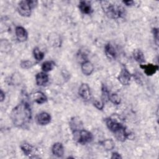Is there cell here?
<instances>
[{"instance_id":"16","label":"cell","mask_w":159,"mask_h":159,"mask_svg":"<svg viewBox=\"0 0 159 159\" xmlns=\"http://www.w3.org/2000/svg\"><path fill=\"white\" fill-rule=\"evenodd\" d=\"M78 7H79V9L80 10V11L83 14H89L93 11V9L91 8L90 4L88 3V2L85 1H80L79 3Z\"/></svg>"},{"instance_id":"7","label":"cell","mask_w":159,"mask_h":159,"mask_svg":"<svg viewBox=\"0 0 159 159\" xmlns=\"http://www.w3.org/2000/svg\"><path fill=\"white\" fill-rule=\"evenodd\" d=\"M105 122H106V124L107 128L112 132H114L116 130H117V129H119V128H120L121 127L123 126V125L120 122L117 121L116 120H115L111 117L106 118L105 119Z\"/></svg>"},{"instance_id":"13","label":"cell","mask_w":159,"mask_h":159,"mask_svg":"<svg viewBox=\"0 0 159 159\" xmlns=\"http://www.w3.org/2000/svg\"><path fill=\"white\" fill-rule=\"evenodd\" d=\"M81 71L86 76H89L92 74L94 71V66L91 62L88 60H86L81 63Z\"/></svg>"},{"instance_id":"18","label":"cell","mask_w":159,"mask_h":159,"mask_svg":"<svg viewBox=\"0 0 159 159\" xmlns=\"http://www.w3.org/2000/svg\"><path fill=\"white\" fill-rule=\"evenodd\" d=\"M33 99L34 101L39 104H43L44 102H45L47 101V96L42 92L40 91H38L35 93L33 94Z\"/></svg>"},{"instance_id":"29","label":"cell","mask_w":159,"mask_h":159,"mask_svg":"<svg viewBox=\"0 0 159 159\" xmlns=\"http://www.w3.org/2000/svg\"><path fill=\"white\" fill-rule=\"evenodd\" d=\"M122 2L124 4H125L126 6H132L134 4V1H129V0H127V1H123Z\"/></svg>"},{"instance_id":"25","label":"cell","mask_w":159,"mask_h":159,"mask_svg":"<svg viewBox=\"0 0 159 159\" xmlns=\"http://www.w3.org/2000/svg\"><path fill=\"white\" fill-rule=\"evenodd\" d=\"M34 65V63L30 60H24L22 61L20 63V66L24 69H29L33 66Z\"/></svg>"},{"instance_id":"2","label":"cell","mask_w":159,"mask_h":159,"mask_svg":"<svg viewBox=\"0 0 159 159\" xmlns=\"http://www.w3.org/2000/svg\"><path fill=\"white\" fill-rule=\"evenodd\" d=\"M102 8L106 15L113 19H117L122 17L123 9L119 5L112 3L109 1H101Z\"/></svg>"},{"instance_id":"20","label":"cell","mask_w":159,"mask_h":159,"mask_svg":"<svg viewBox=\"0 0 159 159\" xmlns=\"http://www.w3.org/2000/svg\"><path fill=\"white\" fill-rule=\"evenodd\" d=\"M100 143L106 150H111L115 147V143L112 139H105L100 142Z\"/></svg>"},{"instance_id":"6","label":"cell","mask_w":159,"mask_h":159,"mask_svg":"<svg viewBox=\"0 0 159 159\" xmlns=\"http://www.w3.org/2000/svg\"><path fill=\"white\" fill-rule=\"evenodd\" d=\"M79 95L85 101L91 99V92L89 85L87 83H82L79 88Z\"/></svg>"},{"instance_id":"27","label":"cell","mask_w":159,"mask_h":159,"mask_svg":"<svg viewBox=\"0 0 159 159\" xmlns=\"http://www.w3.org/2000/svg\"><path fill=\"white\" fill-rule=\"evenodd\" d=\"M93 105L97 108L99 110H102L104 107V103L101 101H98V100H94L93 101Z\"/></svg>"},{"instance_id":"11","label":"cell","mask_w":159,"mask_h":159,"mask_svg":"<svg viewBox=\"0 0 159 159\" xmlns=\"http://www.w3.org/2000/svg\"><path fill=\"white\" fill-rule=\"evenodd\" d=\"M140 67L144 70L145 73L147 76H152L154 75L159 68L158 65H153L152 63H148L147 65H140Z\"/></svg>"},{"instance_id":"5","label":"cell","mask_w":159,"mask_h":159,"mask_svg":"<svg viewBox=\"0 0 159 159\" xmlns=\"http://www.w3.org/2000/svg\"><path fill=\"white\" fill-rule=\"evenodd\" d=\"M131 78H132L131 73L129 71V70L125 66H124L121 69V71L117 77V79L122 84L128 85L130 83Z\"/></svg>"},{"instance_id":"12","label":"cell","mask_w":159,"mask_h":159,"mask_svg":"<svg viewBox=\"0 0 159 159\" xmlns=\"http://www.w3.org/2000/svg\"><path fill=\"white\" fill-rule=\"evenodd\" d=\"M35 81L38 86H44L48 81V75L45 72H39L35 75Z\"/></svg>"},{"instance_id":"19","label":"cell","mask_w":159,"mask_h":159,"mask_svg":"<svg viewBox=\"0 0 159 159\" xmlns=\"http://www.w3.org/2000/svg\"><path fill=\"white\" fill-rule=\"evenodd\" d=\"M133 57L138 63L142 64L145 61V58L143 53L140 49H135L133 52Z\"/></svg>"},{"instance_id":"8","label":"cell","mask_w":159,"mask_h":159,"mask_svg":"<svg viewBox=\"0 0 159 159\" xmlns=\"http://www.w3.org/2000/svg\"><path fill=\"white\" fill-rule=\"evenodd\" d=\"M36 120L39 125H47L51 121V116L47 112H42L37 116Z\"/></svg>"},{"instance_id":"3","label":"cell","mask_w":159,"mask_h":159,"mask_svg":"<svg viewBox=\"0 0 159 159\" xmlns=\"http://www.w3.org/2000/svg\"><path fill=\"white\" fill-rule=\"evenodd\" d=\"M37 1L34 0L20 1L18 3L17 11L23 17H29L31 15L32 9L37 5Z\"/></svg>"},{"instance_id":"10","label":"cell","mask_w":159,"mask_h":159,"mask_svg":"<svg viewBox=\"0 0 159 159\" xmlns=\"http://www.w3.org/2000/svg\"><path fill=\"white\" fill-rule=\"evenodd\" d=\"M16 35L17 39L19 42H25L28 38V33L25 28L22 26H17L16 27Z\"/></svg>"},{"instance_id":"14","label":"cell","mask_w":159,"mask_h":159,"mask_svg":"<svg viewBox=\"0 0 159 159\" xmlns=\"http://www.w3.org/2000/svg\"><path fill=\"white\" fill-rule=\"evenodd\" d=\"M52 153L57 157H62L64 154V148L61 143H55L52 148Z\"/></svg>"},{"instance_id":"26","label":"cell","mask_w":159,"mask_h":159,"mask_svg":"<svg viewBox=\"0 0 159 159\" xmlns=\"http://www.w3.org/2000/svg\"><path fill=\"white\" fill-rule=\"evenodd\" d=\"M152 33L153 35V39L155 43L157 45H158V28H153Z\"/></svg>"},{"instance_id":"28","label":"cell","mask_w":159,"mask_h":159,"mask_svg":"<svg viewBox=\"0 0 159 159\" xmlns=\"http://www.w3.org/2000/svg\"><path fill=\"white\" fill-rule=\"evenodd\" d=\"M111 158L112 159H113V158H122V157L120 156V155L119 153L114 152V153H112V156H111Z\"/></svg>"},{"instance_id":"24","label":"cell","mask_w":159,"mask_h":159,"mask_svg":"<svg viewBox=\"0 0 159 159\" xmlns=\"http://www.w3.org/2000/svg\"><path fill=\"white\" fill-rule=\"evenodd\" d=\"M109 100L116 105H118L120 103V98L116 93H110L109 96Z\"/></svg>"},{"instance_id":"21","label":"cell","mask_w":159,"mask_h":159,"mask_svg":"<svg viewBox=\"0 0 159 159\" xmlns=\"http://www.w3.org/2000/svg\"><path fill=\"white\" fill-rule=\"evenodd\" d=\"M22 151L25 155H30L33 152V147L28 143H22L20 146Z\"/></svg>"},{"instance_id":"15","label":"cell","mask_w":159,"mask_h":159,"mask_svg":"<svg viewBox=\"0 0 159 159\" xmlns=\"http://www.w3.org/2000/svg\"><path fill=\"white\" fill-rule=\"evenodd\" d=\"M104 52L106 56L110 59H115L117 56L116 51L114 47L110 43H107L104 46Z\"/></svg>"},{"instance_id":"23","label":"cell","mask_w":159,"mask_h":159,"mask_svg":"<svg viewBox=\"0 0 159 159\" xmlns=\"http://www.w3.org/2000/svg\"><path fill=\"white\" fill-rule=\"evenodd\" d=\"M33 55L37 61H41L44 58V53L42 52L38 47H35L33 50Z\"/></svg>"},{"instance_id":"1","label":"cell","mask_w":159,"mask_h":159,"mask_svg":"<svg viewBox=\"0 0 159 159\" xmlns=\"http://www.w3.org/2000/svg\"><path fill=\"white\" fill-rule=\"evenodd\" d=\"M10 117L14 126L19 128L25 127L32 119V111L29 104L24 101H21L12 109Z\"/></svg>"},{"instance_id":"30","label":"cell","mask_w":159,"mask_h":159,"mask_svg":"<svg viewBox=\"0 0 159 159\" xmlns=\"http://www.w3.org/2000/svg\"><path fill=\"white\" fill-rule=\"evenodd\" d=\"M0 99H1V102H2L4 101V99H5V93L3 92V91L2 89L1 90Z\"/></svg>"},{"instance_id":"17","label":"cell","mask_w":159,"mask_h":159,"mask_svg":"<svg viewBox=\"0 0 159 159\" xmlns=\"http://www.w3.org/2000/svg\"><path fill=\"white\" fill-rule=\"evenodd\" d=\"M70 127L73 132L83 129L81 121L76 117H73L71 119L70 122Z\"/></svg>"},{"instance_id":"22","label":"cell","mask_w":159,"mask_h":159,"mask_svg":"<svg viewBox=\"0 0 159 159\" xmlns=\"http://www.w3.org/2000/svg\"><path fill=\"white\" fill-rule=\"evenodd\" d=\"M55 66V63L53 61H46L42 65V70L44 72H48L51 71Z\"/></svg>"},{"instance_id":"4","label":"cell","mask_w":159,"mask_h":159,"mask_svg":"<svg viewBox=\"0 0 159 159\" xmlns=\"http://www.w3.org/2000/svg\"><path fill=\"white\" fill-rule=\"evenodd\" d=\"M73 134L74 140L82 145L89 143L93 140V134L89 131L84 129L74 131Z\"/></svg>"},{"instance_id":"9","label":"cell","mask_w":159,"mask_h":159,"mask_svg":"<svg viewBox=\"0 0 159 159\" xmlns=\"http://www.w3.org/2000/svg\"><path fill=\"white\" fill-rule=\"evenodd\" d=\"M115 137L119 141L124 142L127 139H128L129 136V133H128L126 130L125 127L123 125L117 130H116L114 132H113Z\"/></svg>"}]
</instances>
